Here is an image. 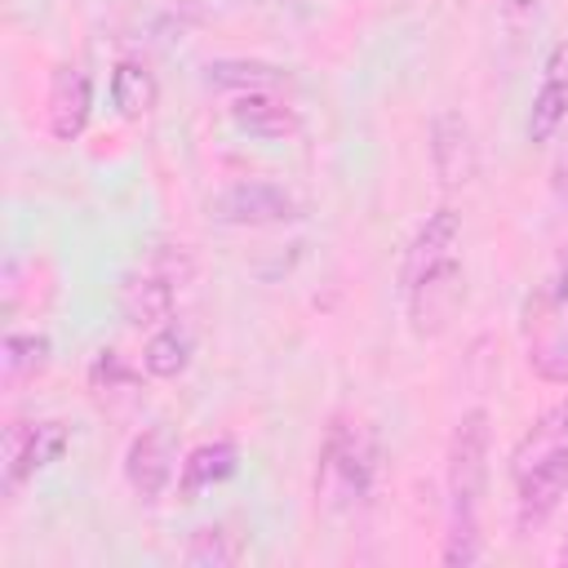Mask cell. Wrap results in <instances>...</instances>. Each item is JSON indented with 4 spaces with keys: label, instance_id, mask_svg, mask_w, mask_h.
<instances>
[{
    "label": "cell",
    "instance_id": "obj_1",
    "mask_svg": "<svg viewBox=\"0 0 568 568\" xmlns=\"http://www.w3.org/2000/svg\"><path fill=\"white\" fill-rule=\"evenodd\" d=\"M488 488V413L466 408L448 439V564H475L479 546V506Z\"/></svg>",
    "mask_w": 568,
    "mask_h": 568
},
{
    "label": "cell",
    "instance_id": "obj_2",
    "mask_svg": "<svg viewBox=\"0 0 568 568\" xmlns=\"http://www.w3.org/2000/svg\"><path fill=\"white\" fill-rule=\"evenodd\" d=\"M377 479V439L364 422L337 417L320 444L315 462V497L324 510H355Z\"/></svg>",
    "mask_w": 568,
    "mask_h": 568
},
{
    "label": "cell",
    "instance_id": "obj_3",
    "mask_svg": "<svg viewBox=\"0 0 568 568\" xmlns=\"http://www.w3.org/2000/svg\"><path fill=\"white\" fill-rule=\"evenodd\" d=\"M195 275V262L182 244H160L146 253L142 266H133L120 280V315L133 328H155L173 315V297L178 288Z\"/></svg>",
    "mask_w": 568,
    "mask_h": 568
},
{
    "label": "cell",
    "instance_id": "obj_4",
    "mask_svg": "<svg viewBox=\"0 0 568 568\" xmlns=\"http://www.w3.org/2000/svg\"><path fill=\"white\" fill-rule=\"evenodd\" d=\"M564 497H568V444L537 453V457L515 466V519H519V528L546 524Z\"/></svg>",
    "mask_w": 568,
    "mask_h": 568
},
{
    "label": "cell",
    "instance_id": "obj_5",
    "mask_svg": "<svg viewBox=\"0 0 568 568\" xmlns=\"http://www.w3.org/2000/svg\"><path fill=\"white\" fill-rule=\"evenodd\" d=\"M209 213L222 226H284L302 217V204L293 200V191L275 186V182H231L209 200Z\"/></svg>",
    "mask_w": 568,
    "mask_h": 568
},
{
    "label": "cell",
    "instance_id": "obj_6",
    "mask_svg": "<svg viewBox=\"0 0 568 568\" xmlns=\"http://www.w3.org/2000/svg\"><path fill=\"white\" fill-rule=\"evenodd\" d=\"M457 297H462V262L448 257V262H435L417 275L404 280V306H408V324L417 337H435L448 328L453 311H457Z\"/></svg>",
    "mask_w": 568,
    "mask_h": 568
},
{
    "label": "cell",
    "instance_id": "obj_7",
    "mask_svg": "<svg viewBox=\"0 0 568 568\" xmlns=\"http://www.w3.org/2000/svg\"><path fill=\"white\" fill-rule=\"evenodd\" d=\"M67 453V430L62 422H9L4 426V453H0V470H4V493L13 497L27 479H36L44 466H53Z\"/></svg>",
    "mask_w": 568,
    "mask_h": 568
},
{
    "label": "cell",
    "instance_id": "obj_8",
    "mask_svg": "<svg viewBox=\"0 0 568 568\" xmlns=\"http://www.w3.org/2000/svg\"><path fill=\"white\" fill-rule=\"evenodd\" d=\"M173 462H178V448H173V435L169 430L151 426V430L133 435V444L124 453V479H129L133 497L146 501V506H155L164 497L169 479H173Z\"/></svg>",
    "mask_w": 568,
    "mask_h": 568
},
{
    "label": "cell",
    "instance_id": "obj_9",
    "mask_svg": "<svg viewBox=\"0 0 568 568\" xmlns=\"http://www.w3.org/2000/svg\"><path fill=\"white\" fill-rule=\"evenodd\" d=\"M430 164H435V178L444 186H466L479 173V146H475V133H470L466 115H457V111L435 115V124H430Z\"/></svg>",
    "mask_w": 568,
    "mask_h": 568
},
{
    "label": "cell",
    "instance_id": "obj_10",
    "mask_svg": "<svg viewBox=\"0 0 568 568\" xmlns=\"http://www.w3.org/2000/svg\"><path fill=\"white\" fill-rule=\"evenodd\" d=\"M231 124L248 138H262V142H280V138H293L302 129V111L275 93V89H248V93H235L231 98Z\"/></svg>",
    "mask_w": 568,
    "mask_h": 568
},
{
    "label": "cell",
    "instance_id": "obj_11",
    "mask_svg": "<svg viewBox=\"0 0 568 568\" xmlns=\"http://www.w3.org/2000/svg\"><path fill=\"white\" fill-rule=\"evenodd\" d=\"M568 120V44H559L546 62V75L528 106V142H550Z\"/></svg>",
    "mask_w": 568,
    "mask_h": 568
},
{
    "label": "cell",
    "instance_id": "obj_12",
    "mask_svg": "<svg viewBox=\"0 0 568 568\" xmlns=\"http://www.w3.org/2000/svg\"><path fill=\"white\" fill-rule=\"evenodd\" d=\"M89 111H93V84L80 67H58L53 71V84H49V133L71 142L84 133L89 124Z\"/></svg>",
    "mask_w": 568,
    "mask_h": 568
},
{
    "label": "cell",
    "instance_id": "obj_13",
    "mask_svg": "<svg viewBox=\"0 0 568 568\" xmlns=\"http://www.w3.org/2000/svg\"><path fill=\"white\" fill-rule=\"evenodd\" d=\"M235 466H240V448H235L231 439H209V444H200V448L186 453L182 475H178V493L191 501V497H200L204 488L231 479Z\"/></svg>",
    "mask_w": 568,
    "mask_h": 568
},
{
    "label": "cell",
    "instance_id": "obj_14",
    "mask_svg": "<svg viewBox=\"0 0 568 568\" xmlns=\"http://www.w3.org/2000/svg\"><path fill=\"white\" fill-rule=\"evenodd\" d=\"M155 98H160L155 75H151L142 62L124 58V62L111 71V102H115V111H120L124 120H142V115L155 106Z\"/></svg>",
    "mask_w": 568,
    "mask_h": 568
},
{
    "label": "cell",
    "instance_id": "obj_15",
    "mask_svg": "<svg viewBox=\"0 0 568 568\" xmlns=\"http://www.w3.org/2000/svg\"><path fill=\"white\" fill-rule=\"evenodd\" d=\"M186 364H191V333L178 328V324L155 328L151 342L142 346V368H146L151 377H160V382L186 373Z\"/></svg>",
    "mask_w": 568,
    "mask_h": 568
},
{
    "label": "cell",
    "instance_id": "obj_16",
    "mask_svg": "<svg viewBox=\"0 0 568 568\" xmlns=\"http://www.w3.org/2000/svg\"><path fill=\"white\" fill-rule=\"evenodd\" d=\"M240 555H244V537L231 532L226 524H204L182 546V559L200 564V568H231V564H240Z\"/></svg>",
    "mask_w": 568,
    "mask_h": 568
},
{
    "label": "cell",
    "instance_id": "obj_17",
    "mask_svg": "<svg viewBox=\"0 0 568 568\" xmlns=\"http://www.w3.org/2000/svg\"><path fill=\"white\" fill-rule=\"evenodd\" d=\"M204 80L235 98V93H248V89H275L280 71L266 67V62H248V58H217V62L204 67Z\"/></svg>",
    "mask_w": 568,
    "mask_h": 568
},
{
    "label": "cell",
    "instance_id": "obj_18",
    "mask_svg": "<svg viewBox=\"0 0 568 568\" xmlns=\"http://www.w3.org/2000/svg\"><path fill=\"white\" fill-rule=\"evenodd\" d=\"M44 364H49V337H40V333H9L4 337V377L9 382L36 377Z\"/></svg>",
    "mask_w": 568,
    "mask_h": 568
},
{
    "label": "cell",
    "instance_id": "obj_19",
    "mask_svg": "<svg viewBox=\"0 0 568 568\" xmlns=\"http://www.w3.org/2000/svg\"><path fill=\"white\" fill-rule=\"evenodd\" d=\"M532 368L550 382H568V320H550L546 333L532 342Z\"/></svg>",
    "mask_w": 568,
    "mask_h": 568
},
{
    "label": "cell",
    "instance_id": "obj_20",
    "mask_svg": "<svg viewBox=\"0 0 568 568\" xmlns=\"http://www.w3.org/2000/svg\"><path fill=\"white\" fill-rule=\"evenodd\" d=\"M559 559H564V564H568V537H564V546H559Z\"/></svg>",
    "mask_w": 568,
    "mask_h": 568
}]
</instances>
